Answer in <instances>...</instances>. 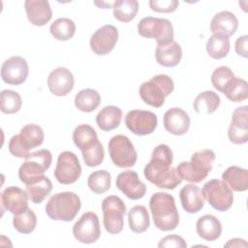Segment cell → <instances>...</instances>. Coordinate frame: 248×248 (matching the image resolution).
Instances as JSON below:
<instances>
[{
    "label": "cell",
    "mask_w": 248,
    "mask_h": 248,
    "mask_svg": "<svg viewBox=\"0 0 248 248\" xmlns=\"http://www.w3.org/2000/svg\"><path fill=\"white\" fill-rule=\"evenodd\" d=\"M172 151L167 144L157 145L151 154L149 163L144 167L145 178L158 188L172 190L182 181L176 169L171 167Z\"/></svg>",
    "instance_id": "cell-1"
},
{
    "label": "cell",
    "mask_w": 248,
    "mask_h": 248,
    "mask_svg": "<svg viewBox=\"0 0 248 248\" xmlns=\"http://www.w3.org/2000/svg\"><path fill=\"white\" fill-rule=\"evenodd\" d=\"M149 208L154 225L163 232L173 231L179 223V214L174 198L165 192L153 194L149 201Z\"/></svg>",
    "instance_id": "cell-2"
},
{
    "label": "cell",
    "mask_w": 248,
    "mask_h": 248,
    "mask_svg": "<svg viewBox=\"0 0 248 248\" xmlns=\"http://www.w3.org/2000/svg\"><path fill=\"white\" fill-rule=\"evenodd\" d=\"M215 158L213 150L202 149L192 155L190 162H182L175 169L182 179L191 183H199L212 170Z\"/></svg>",
    "instance_id": "cell-3"
},
{
    "label": "cell",
    "mask_w": 248,
    "mask_h": 248,
    "mask_svg": "<svg viewBox=\"0 0 248 248\" xmlns=\"http://www.w3.org/2000/svg\"><path fill=\"white\" fill-rule=\"evenodd\" d=\"M81 207L79 197L74 192H61L50 197L46 205V213L54 221L70 222Z\"/></svg>",
    "instance_id": "cell-4"
},
{
    "label": "cell",
    "mask_w": 248,
    "mask_h": 248,
    "mask_svg": "<svg viewBox=\"0 0 248 248\" xmlns=\"http://www.w3.org/2000/svg\"><path fill=\"white\" fill-rule=\"evenodd\" d=\"M45 140L43 129L36 124L23 126L18 135H15L9 141V151L16 158H26L30 149L40 146Z\"/></svg>",
    "instance_id": "cell-5"
},
{
    "label": "cell",
    "mask_w": 248,
    "mask_h": 248,
    "mask_svg": "<svg viewBox=\"0 0 248 248\" xmlns=\"http://www.w3.org/2000/svg\"><path fill=\"white\" fill-rule=\"evenodd\" d=\"M174 89L173 80L167 75H156L140 87V96L142 101L153 108H161L167 96Z\"/></svg>",
    "instance_id": "cell-6"
},
{
    "label": "cell",
    "mask_w": 248,
    "mask_h": 248,
    "mask_svg": "<svg viewBox=\"0 0 248 248\" xmlns=\"http://www.w3.org/2000/svg\"><path fill=\"white\" fill-rule=\"evenodd\" d=\"M138 33L143 38L155 39L157 46H165L174 41L172 24L166 18L152 16L141 18L138 23Z\"/></svg>",
    "instance_id": "cell-7"
},
{
    "label": "cell",
    "mask_w": 248,
    "mask_h": 248,
    "mask_svg": "<svg viewBox=\"0 0 248 248\" xmlns=\"http://www.w3.org/2000/svg\"><path fill=\"white\" fill-rule=\"evenodd\" d=\"M52 162V155L47 149H41L30 153L24 163L19 167L18 177L25 185L44 175L49 169Z\"/></svg>",
    "instance_id": "cell-8"
},
{
    "label": "cell",
    "mask_w": 248,
    "mask_h": 248,
    "mask_svg": "<svg viewBox=\"0 0 248 248\" xmlns=\"http://www.w3.org/2000/svg\"><path fill=\"white\" fill-rule=\"evenodd\" d=\"M103 223L106 231L110 234L121 232L124 226V215L126 214V205L117 196L111 195L105 198L102 202Z\"/></svg>",
    "instance_id": "cell-9"
},
{
    "label": "cell",
    "mask_w": 248,
    "mask_h": 248,
    "mask_svg": "<svg viewBox=\"0 0 248 248\" xmlns=\"http://www.w3.org/2000/svg\"><path fill=\"white\" fill-rule=\"evenodd\" d=\"M108 149L109 157L116 167L132 168L135 166L138 155L128 137L124 135H116L112 137L108 141Z\"/></svg>",
    "instance_id": "cell-10"
},
{
    "label": "cell",
    "mask_w": 248,
    "mask_h": 248,
    "mask_svg": "<svg viewBox=\"0 0 248 248\" xmlns=\"http://www.w3.org/2000/svg\"><path fill=\"white\" fill-rule=\"evenodd\" d=\"M202 193L211 207L218 211H227L232 205V191L223 180L211 179L207 181L203 185Z\"/></svg>",
    "instance_id": "cell-11"
},
{
    "label": "cell",
    "mask_w": 248,
    "mask_h": 248,
    "mask_svg": "<svg viewBox=\"0 0 248 248\" xmlns=\"http://www.w3.org/2000/svg\"><path fill=\"white\" fill-rule=\"evenodd\" d=\"M81 174V167L78 156L71 151H63L58 155L53 171L56 180L63 185L75 183Z\"/></svg>",
    "instance_id": "cell-12"
},
{
    "label": "cell",
    "mask_w": 248,
    "mask_h": 248,
    "mask_svg": "<svg viewBox=\"0 0 248 248\" xmlns=\"http://www.w3.org/2000/svg\"><path fill=\"white\" fill-rule=\"evenodd\" d=\"M74 237L81 243L91 244L96 242L100 235V223L96 213L87 211L73 226Z\"/></svg>",
    "instance_id": "cell-13"
},
{
    "label": "cell",
    "mask_w": 248,
    "mask_h": 248,
    "mask_svg": "<svg viewBox=\"0 0 248 248\" xmlns=\"http://www.w3.org/2000/svg\"><path fill=\"white\" fill-rule=\"evenodd\" d=\"M158 123L157 115L149 110L133 109L125 116L127 128L137 136H146L152 134Z\"/></svg>",
    "instance_id": "cell-14"
},
{
    "label": "cell",
    "mask_w": 248,
    "mask_h": 248,
    "mask_svg": "<svg viewBox=\"0 0 248 248\" xmlns=\"http://www.w3.org/2000/svg\"><path fill=\"white\" fill-rule=\"evenodd\" d=\"M28 74V63L21 56H12L1 66V78L7 84L19 85L26 80Z\"/></svg>",
    "instance_id": "cell-15"
},
{
    "label": "cell",
    "mask_w": 248,
    "mask_h": 248,
    "mask_svg": "<svg viewBox=\"0 0 248 248\" xmlns=\"http://www.w3.org/2000/svg\"><path fill=\"white\" fill-rule=\"evenodd\" d=\"M118 41V30L111 24H106L95 31L90 38V48L97 55L108 54Z\"/></svg>",
    "instance_id": "cell-16"
},
{
    "label": "cell",
    "mask_w": 248,
    "mask_h": 248,
    "mask_svg": "<svg viewBox=\"0 0 248 248\" xmlns=\"http://www.w3.org/2000/svg\"><path fill=\"white\" fill-rule=\"evenodd\" d=\"M116 187L130 200L137 201L144 197L146 186L140 180L139 174L134 170L120 172L115 181Z\"/></svg>",
    "instance_id": "cell-17"
},
{
    "label": "cell",
    "mask_w": 248,
    "mask_h": 248,
    "mask_svg": "<svg viewBox=\"0 0 248 248\" xmlns=\"http://www.w3.org/2000/svg\"><path fill=\"white\" fill-rule=\"evenodd\" d=\"M228 137L234 144H243L248 141V107L236 108L232 115L228 130Z\"/></svg>",
    "instance_id": "cell-18"
},
{
    "label": "cell",
    "mask_w": 248,
    "mask_h": 248,
    "mask_svg": "<svg viewBox=\"0 0 248 248\" xmlns=\"http://www.w3.org/2000/svg\"><path fill=\"white\" fill-rule=\"evenodd\" d=\"M75 78L70 70L65 67H58L52 70L47 78V87L55 96H66L74 88Z\"/></svg>",
    "instance_id": "cell-19"
},
{
    "label": "cell",
    "mask_w": 248,
    "mask_h": 248,
    "mask_svg": "<svg viewBox=\"0 0 248 248\" xmlns=\"http://www.w3.org/2000/svg\"><path fill=\"white\" fill-rule=\"evenodd\" d=\"M28 193L19 187L10 186L1 193V205L3 209L13 214L22 212L28 207Z\"/></svg>",
    "instance_id": "cell-20"
},
{
    "label": "cell",
    "mask_w": 248,
    "mask_h": 248,
    "mask_svg": "<svg viewBox=\"0 0 248 248\" xmlns=\"http://www.w3.org/2000/svg\"><path fill=\"white\" fill-rule=\"evenodd\" d=\"M165 129L171 135L182 136L190 128V117L188 113L179 108L168 109L163 118Z\"/></svg>",
    "instance_id": "cell-21"
},
{
    "label": "cell",
    "mask_w": 248,
    "mask_h": 248,
    "mask_svg": "<svg viewBox=\"0 0 248 248\" xmlns=\"http://www.w3.org/2000/svg\"><path fill=\"white\" fill-rule=\"evenodd\" d=\"M24 9L28 20L35 26H44L52 17L49 2L46 0H26Z\"/></svg>",
    "instance_id": "cell-22"
},
{
    "label": "cell",
    "mask_w": 248,
    "mask_h": 248,
    "mask_svg": "<svg viewBox=\"0 0 248 248\" xmlns=\"http://www.w3.org/2000/svg\"><path fill=\"white\" fill-rule=\"evenodd\" d=\"M179 199L183 209L188 213H197L204 205V198L202 190L195 184L183 186L179 192Z\"/></svg>",
    "instance_id": "cell-23"
},
{
    "label": "cell",
    "mask_w": 248,
    "mask_h": 248,
    "mask_svg": "<svg viewBox=\"0 0 248 248\" xmlns=\"http://www.w3.org/2000/svg\"><path fill=\"white\" fill-rule=\"evenodd\" d=\"M238 28V19L235 15L230 11L217 13L211 19L210 31L212 34H220L225 37H231Z\"/></svg>",
    "instance_id": "cell-24"
},
{
    "label": "cell",
    "mask_w": 248,
    "mask_h": 248,
    "mask_svg": "<svg viewBox=\"0 0 248 248\" xmlns=\"http://www.w3.org/2000/svg\"><path fill=\"white\" fill-rule=\"evenodd\" d=\"M198 235L206 241H214L218 239L222 233V225L217 217L205 214L200 217L196 224Z\"/></svg>",
    "instance_id": "cell-25"
},
{
    "label": "cell",
    "mask_w": 248,
    "mask_h": 248,
    "mask_svg": "<svg viewBox=\"0 0 248 248\" xmlns=\"http://www.w3.org/2000/svg\"><path fill=\"white\" fill-rule=\"evenodd\" d=\"M155 58L159 65L172 68L179 64L182 58V49L180 45L173 41L165 46H157L155 50Z\"/></svg>",
    "instance_id": "cell-26"
},
{
    "label": "cell",
    "mask_w": 248,
    "mask_h": 248,
    "mask_svg": "<svg viewBox=\"0 0 248 248\" xmlns=\"http://www.w3.org/2000/svg\"><path fill=\"white\" fill-rule=\"evenodd\" d=\"M222 180L232 191L244 192L248 189V171L246 169L231 166L222 173Z\"/></svg>",
    "instance_id": "cell-27"
},
{
    "label": "cell",
    "mask_w": 248,
    "mask_h": 248,
    "mask_svg": "<svg viewBox=\"0 0 248 248\" xmlns=\"http://www.w3.org/2000/svg\"><path fill=\"white\" fill-rule=\"evenodd\" d=\"M122 119V110L116 106H107L96 115L98 127L105 132L116 129Z\"/></svg>",
    "instance_id": "cell-28"
},
{
    "label": "cell",
    "mask_w": 248,
    "mask_h": 248,
    "mask_svg": "<svg viewBox=\"0 0 248 248\" xmlns=\"http://www.w3.org/2000/svg\"><path fill=\"white\" fill-rule=\"evenodd\" d=\"M220 97L214 91L206 90L200 93L194 100L193 108L199 114L213 113L220 106Z\"/></svg>",
    "instance_id": "cell-29"
},
{
    "label": "cell",
    "mask_w": 248,
    "mask_h": 248,
    "mask_svg": "<svg viewBox=\"0 0 248 248\" xmlns=\"http://www.w3.org/2000/svg\"><path fill=\"white\" fill-rule=\"evenodd\" d=\"M52 190V183L46 175L33 180L26 185V191L29 199L34 203H41L50 194Z\"/></svg>",
    "instance_id": "cell-30"
},
{
    "label": "cell",
    "mask_w": 248,
    "mask_h": 248,
    "mask_svg": "<svg viewBox=\"0 0 248 248\" xmlns=\"http://www.w3.org/2000/svg\"><path fill=\"white\" fill-rule=\"evenodd\" d=\"M73 140L80 151L90 148L99 141L95 129L88 124H80L76 127L73 132Z\"/></svg>",
    "instance_id": "cell-31"
},
{
    "label": "cell",
    "mask_w": 248,
    "mask_h": 248,
    "mask_svg": "<svg viewBox=\"0 0 248 248\" xmlns=\"http://www.w3.org/2000/svg\"><path fill=\"white\" fill-rule=\"evenodd\" d=\"M128 223L130 230L135 233L144 232L150 225L149 214L145 206L135 205L128 213Z\"/></svg>",
    "instance_id": "cell-32"
},
{
    "label": "cell",
    "mask_w": 248,
    "mask_h": 248,
    "mask_svg": "<svg viewBox=\"0 0 248 248\" xmlns=\"http://www.w3.org/2000/svg\"><path fill=\"white\" fill-rule=\"evenodd\" d=\"M101 104L100 93L92 88L80 90L75 97V106L83 112H91L95 110Z\"/></svg>",
    "instance_id": "cell-33"
},
{
    "label": "cell",
    "mask_w": 248,
    "mask_h": 248,
    "mask_svg": "<svg viewBox=\"0 0 248 248\" xmlns=\"http://www.w3.org/2000/svg\"><path fill=\"white\" fill-rule=\"evenodd\" d=\"M230 39L220 34H212L206 43L207 54L213 59H222L230 52Z\"/></svg>",
    "instance_id": "cell-34"
},
{
    "label": "cell",
    "mask_w": 248,
    "mask_h": 248,
    "mask_svg": "<svg viewBox=\"0 0 248 248\" xmlns=\"http://www.w3.org/2000/svg\"><path fill=\"white\" fill-rule=\"evenodd\" d=\"M113 16L121 22H129L135 18L139 11L137 0H116L112 4Z\"/></svg>",
    "instance_id": "cell-35"
},
{
    "label": "cell",
    "mask_w": 248,
    "mask_h": 248,
    "mask_svg": "<svg viewBox=\"0 0 248 248\" xmlns=\"http://www.w3.org/2000/svg\"><path fill=\"white\" fill-rule=\"evenodd\" d=\"M49 32L52 37L58 41H68L72 39L76 33V24L68 17H60L51 23Z\"/></svg>",
    "instance_id": "cell-36"
},
{
    "label": "cell",
    "mask_w": 248,
    "mask_h": 248,
    "mask_svg": "<svg viewBox=\"0 0 248 248\" xmlns=\"http://www.w3.org/2000/svg\"><path fill=\"white\" fill-rule=\"evenodd\" d=\"M13 225L16 232L22 234L31 233L37 225V216L35 212L27 207L20 213L14 214Z\"/></svg>",
    "instance_id": "cell-37"
},
{
    "label": "cell",
    "mask_w": 248,
    "mask_h": 248,
    "mask_svg": "<svg viewBox=\"0 0 248 248\" xmlns=\"http://www.w3.org/2000/svg\"><path fill=\"white\" fill-rule=\"evenodd\" d=\"M111 184L110 173L105 170L93 171L87 178L89 189L95 194H104L109 190Z\"/></svg>",
    "instance_id": "cell-38"
},
{
    "label": "cell",
    "mask_w": 248,
    "mask_h": 248,
    "mask_svg": "<svg viewBox=\"0 0 248 248\" xmlns=\"http://www.w3.org/2000/svg\"><path fill=\"white\" fill-rule=\"evenodd\" d=\"M226 97L234 103H240L248 98V85L245 79L234 77L223 92Z\"/></svg>",
    "instance_id": "cell-39"
},
{
    "label": "cell",
    "mask_w": 248,
    "mask_h": 248,
    "mask_svg": "<svg viewBox=\"0 0 248 248\" xmlns=\"http://www.w3.org/2000/svg\"><path fill=\"white\" fill-rule=\"evenodd\" d=\"M21 105L22 99L17 92L9 89L0 92V108L3 113L14 114L21 108Z\"/></svg>",
    "instance_id": "cell-40"
},
{
    "label": "cell",
    "mask_w": 248,
    "mask_h": 248,
    "mask_svg": "<svg viewBox=\"0 0 248 248\" xmlns=\"http://www.w3.org/2000/svg\"><path fill=\"white\" fill-rule=\"evenodd\" d=\"M234 77L235 76L231 68L227 66H220L213 71L211 75V82L215 89L223 93Z\"/></svg>",
    "instance_id": "cell-41"
},
{
    "label": "cell",
    "mask_w": 248,
    "mask_h": 248,
    "mask_svg": "<svg viewBox=\"0 0 248 248\" xmlns=\"http://www.w3.org/2000/svg\"><path fill=\"white\" fill-rule=\"evenodd\" d=\"M83 162L87 167H97L104 161V147L100 141L88 149L81 151Z\"/></svg>",
    "instance_id": "cell-42"
},
{
    "label": "cell",
    "mask_w": 248,
    "mask_h": 248,
    "mask_svg": "<svg viewBox=\"0 0 248 248\" xmlns=\"http://www.w3.org/2000/svg\"><path fill=\"white\" fill-rule=\"evenodd\" d=\"M179 5L177 0H150L149 7L157 13H172Z\"/></svg>",
    "instance_id": "cell-43"
},
{
    "label": "cell",
    "mask_w": 248,
    "mask_h": 248,
    "mask_svg": "<svg viewBox=\"0 0 248 248\" xmlns=\"http://www.w3.org/2000/svg\"><path fill=\"white\" fill-rule=\"evenodd\" d=\"M159 248H170V247H176V248H186L187 243L186 241L177 234H170L163 237L160 242L158 243Z\"/></svg>",
    "instance_id": "cell-44"
},
{
    "label": "cell",
    "mask_w": 248,
    "mask_h": 248,
    "mask_svg": "<svg viewBox=\"0 0 248 248\" xmlns=\"http://www.w3.org/2000/svg\"><path fill=\"white\" fill-rule=\"evenodd\" d=\"M248 36L247 35H243L239 38H237V40L235 41V52L239 55L242 56L244 58L248 57Z\"/></svg>",
    "instance_id": "cell-45"
},
{
    "label": "cell",
    "mask_w": 248,
    "mask_h": 248,
    "mask_svg": "<svg viewBox=\"0 0 248 248\" xmlns=\"http://www.w3.org/2000/svg\"><path fill=\"white\" fill-rule=\"evenodd\" d=\"M247 242L241 238H232L230 239L224 247H246Z\"/></svg>",
    "instance_id": "cell-46"
}]
</instances>
